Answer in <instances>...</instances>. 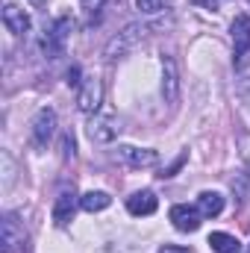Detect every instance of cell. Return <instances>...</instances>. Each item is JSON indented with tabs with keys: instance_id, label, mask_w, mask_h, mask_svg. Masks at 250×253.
I'll list each match as a JSON object with an SVG mask.
<instances>
[{
	"instance_id": "cell-1",
	"label": "cell",
	"mask_w": 250,
	"mask_h": 253,
	"mask_svg": "<svg viewBox=\"0 0 250 253\" xmlns=\"http://www.w3.org/2000/svg\"><path fill=\"white\" fill-rule=\"evenodd\" d=\"M71 30H74V21H71V18H59V21L44 33V39H42V50H44L50 59L59 56V53L65 50V42H68Z\"/></svg>"
},
{
	"instance_id": "cell-2",
	"label": "cell",
	"mask_w": 250,
	"mask_h": 253,
	"mask_svg": "<svg viewBox=\"0 0 250 253\" xmlns=\"http://www.w3.org/2000/svg\"><path fill=\"white\" fill-rule=\"evenodd\" d=\"M141 39H144V27H138V24H129L124 33H118V36H115V39L106 44L103 56H106V59H118V56H124L129 47H135Z\"/></svg>"
},
{
	"instance_id": "cell-3",
	"label": "cell",
	"mask_w": 250,
	"mask_h": 253,
	"mask_svg": "<svg viewBox=\"0 0 250 253\" xmlns=\"http://www.w3.org/2000/svg\"><path fill=\"white\" fill-rule=\"evenodd\" d=\"M85 132H88V138L94 141V144H109L118 132H121V124H118V118L115 115H94L88 126H85Z\"/></svg>"
},
{
	"instance_id": "cell-4",
	"label": "cell",
	"mask_w": 250,
	"mask_h": 253,
	"mask_svg": "<svg viewBox=\"0 0 250 253\" xmlns=\"http://www.w3.org/2000/svg\"><path fill=\"white\" fill-rule=\"evenodd\" d=\"M100 100H103V85H100V80L88 77V80L80 85V91H77V109L85 112V115H97Z\"/></svg>"
},
{
	"instance_id": "cell-5",
	"label": "cell",
	"mask_w": 250,
	"mask_h": 253,
	"mask_svg": "<svg viewBox=\"0 0 250 253\" xmlns=\"http://www.w3.org/2000/svg\"><path fill=\"white\" fill-rule=\"evenodd\" d=\"M53 132H56V112L50 106H44L33 118V144L36 147H47L50 138H53Z\"/></svg>"
},
{
	"instance_id": "cell-6",
	"label": "cell",
	"mask_w": 250,
	"mask_h": 253,
	"mask_svg": "<svg viewBox=\"0 0 250 253\" xmlns=\"http://www.w3.org/2000/svg\"><path fill=\"white\" fill-rule=\"evenodd\" d=\"M115 159L129 165V168H153V165H159V153L156 150H147V147L138 150V147H129V144L115 150Z\"/></svg>"
},
{
	"instance_id": "cell-7",
	"label": "cell",
	"mask_w": 250,
	"mask_h": 253,
	"mask_svg": "<svg viewBox=\"0 0 250 253\" xmlns=\"http://www.w3.org/2000/svg\"><path fill=\"white\" fill-rule=\"evenodd\" d=\"M200 221H203V215H200L197 206L177 203V206L171 209V224H174L180 233H194V230H200Z\"/></svg>"
},
{
	"instance_id": "cell-8",
	"label": "cell",
	"mask_w": 250,
	"mask_h": 253,
	"mask_svg": "<svg viewBox=\"0 0 250 253\" xmlns=\"http://www.w3.org/2000/svg\"><path fill=\"white\" fill-rule=\"evenodd\" d=\"M233 47H236V65H242L250 50V15H236V21H233Z\"/></svg>"
},
{
	"instance_id": "cell-9",
	"label": "cell",
	"mask_w": 250,
	"mask_h": 253,
	"mask_svg": "<svg viewBox=\"0 0 250 253\" xmlns=\"http://www.w3.org/2000/svg\"><path fill=\"white\" fill-rule=\"evenodd\" d=\"M162 94H165V103H177L180 97V77H177V65L171 56H162Z\"/></svg>"
},
{
	"instance_id": "cell-10",
	"label": "cell",
	"mask_w": 250,
	"mask_h": 253,
	"mask_svg": "<svg viewBox=\"0 0 250 253\" xmlns=\"http://www.w3.org/2000/svg\"><path fill=\"white\" fill-rule=\"evenodd\" d=\"M3 24H6V30L15 33V36H27L30 27H33L30 15H27L21 6H15V3H6V6H3Z\"/></svg>"
},
{
	"instance_id": "cell-11",
	"label": "cell",
	"mask_w": 250,
	"mask_h": 253,
	"mask_svg": "<svg viewBox=\"0 0 250 253\" xmlns=\"http://www.w3.org/2000/svg\"><path fill=\"white\" fill-rule=\"evenodd\" d=\"M74 212H77V194H74V189L59 191V197L53 203V224L65 227L68 221H74Z\"/></svg>"
},
{
	"instance_id": "cell-12",
	"label": "cell",
	"mask_w": 250,
	"mask_h": 253,
	"mask_svg": "<svg viewBox=\"0 0 250 253\" xmlns=\"http://www.w3.org/2000/svg\"><path fill=\"white\" fill-rule=\"evenodd\" d=\"M156 206H159V200H156L153 191H135V194L126 197V209H129V215H138V218H141V215H153Z\"/></svg>"
},
{
	"instance_id": "cell-13",
	"label": "cell",
	"mask_w": 250,
	"mask_h": 253,
	"mask_svg": "<svg viewBox=\"0 0 250 253\" xmlns=\"http://www.w3.org/2000/svg\"><path fill=\"white\" fill-rule=\"evenodd\" d=\"M18 245H24V230L18 227V215H6L3 218V253H12Z\"/></svg>"
},
{
	"instance_id": "cell-14",
	"label": "cell",
	"mask_w": 250,
	"mask_h": 253,
	"mask_svg": "<svg viewBox=\"0 0 250 253\" xmlns=\"http://www.w3.org/2000/svg\"><path fill=\"white\" fill-rule=\"evenodd\" d=\"M197 209H200L203 218H218V215L224 212V197H221L218 191H203V194L197 197Z\"/></svg>"
},
{
	"instance_id": "cell-15",
	"label": "cell",
	"mask_w": 250,
	"mask_h": 253,
	"mask_svg": "<svg viewBox=\"0 0 250 253\" xmlns=\"http://www.w3.org/2000/svg\"><path fill=\"white\" fill-rule=\"evenodd\" d=\"M209 248L215 253H239L242 251V242L230 233H212L209 236Z\"/></svg>"
},
{
	"instance_id": "cell-16",
	"label": "cell",
	"mask_w": 250,
	"mask_h": 253,
	"mask_svg": "<svg viewBox=\"0 0 250 253\" xmlns=\"http://www.w3.org/2000/svg\"><path fill=\"white\" fill-rule=\"evenodd\" d=\"M109 203H112V197H109L106 191H85V194L80 197V206H83L85 212H103Z\"/></svg>"
},
{
	"instance_id": "cell-17",
	"label": "cell",
	"mask_w": 250,
	"mask_h": 253,
	"mask_svg": "<svg viewBox=\"0 0 250 253\" xmlns=\"http://www.w3.org/2000/svg\"><path fill=\"white\" fill-rule=\"evenodd\" d=\"M135 9L141 15H156V12L165 9V0H135Z\"/></svg>"
},
{
	"instance_id": "cell-18",
	"label": "cell",
	"mask_w": 250,
	"mask_h": 253,
	"mask_svg": "<svg viewBox=\"0 0 250 253\" xmlns=\"http://www.w3.org/2000/svg\"><path fill=\"white\" fill-rule=\"evenodd\" d=\"M80 3H83V9H85L88 15H97V12H100L109 0H80Z\"/></svg>"
},
{
	"instance_id": "cell-19",
	"label": "cell",
	"mask_w": 250,
	"mask_h": 253,
	"mask_svg": "<svg viewBox=\"0 0 250 253\" xmlns=\"http://www.w3.org/2000/svg\"><path fill=\"white\" fill-rule=\"evenodd\" d=\"M159 253H194L191 248H180V245H165Z\"/></svg>"
},
{
	"instance_id": "cell-20",
	"label": "cell",
	"mask_w": 250,
	"mask_h": 253,
	"mask_svg": "<svg viewBox=\"0 0 250 253\" xmlns=\"http://www.w3.org/2000/svg\"><path fill=\"white\" fill-rule=\"evenodd\" d=\"M77 77H80V68H71V71H68V85H80Z\"/></svg>"
},
{
	"instance_id": "cell-21",
	"label": "cell",
	"mask_w": 250,
	"mask_h": 253,
	"mask_svg": "<svg viewBox=\"0 0 250 253\" xmlns=\"http://www.w3.org/2000/svg\"><path fill=\"white\" fill-rule=\"evenodd\" d=\"M194 3H206L209 9H218V0H194Z\"/></svg>"
}]
</instances>
